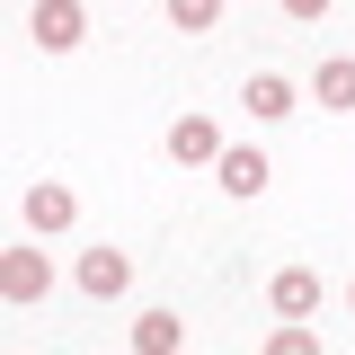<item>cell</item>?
Instances as JSON below:
<instances>
[{
    "mask_svg": "<svg viewBox=\"0 0 355 355\" xmlns=\"http://www.w3.org/2000/svg\"><path fill=\"white\" fill-rule=\"evenodd\" d=\"M27 36H36L44 53H71V44L89 36V9L80 0H36V9H27Z\"/></svg>",
    "mask_w": 355,
    "mask_h": 355,
    "instance_id": "1",
    "label": "cell"
},
{
    "mask_svg": "<svg viewBox=\"0 0 355 355\" xmlns=\"http://www.w3.org/2000/svg\"><path fill=\"white\" fill-rule=\"evenodd\" d=\"M71 214H80V196L62 178H36L27 187V231H71Z\"/></svg>",
    "mask_w": 355,
    "mask_h": 355,
    "instance_id": "2",
    "label": "cell"
},
{
    "mask_svg": "<svg viewBox=\"0 0 355 355\" xmlns=\"http://www.w3.org/2000/svg\"><path fill=\"white\" fill-rule=\"evenodd\" d=\"M44 284H53L44 249H9V258H0V293H9V302H44Z\"/></svg>",
    "mask_w": 355,
    "mask_h": 355,
    "instance_id": "3",
    "label": "cell"
},
{
    "mask_svg": "<svg viewBox=\"0 0 355 355\" xmlns=\"http://www.w3.org/2000/svg\"><path fill=\"white\" fill-rule=\"evenodd\" d=\"M222 151H231V142H222L214 116H178L169 125V160H187V169H196V160H222Z\"/></svg>",
    "mask_w": 355,
    "mask_h": 355,
    "instance_id": "4",
    "label": "cell"
},
{
    "mask_svg": "<svg viewBox=\"0 0 355 355\" xmlns=\"http://www.w3.org/2000/svg\"><path fill=\"white\" fill-rule=\"evenodd\" d=\"M125 284H133V258H125V249H80V293L116 302Z\"/></svg>",
    "mask_w": 355,
    "mask_h": 355,
    "instance_id": "5",
    "label": "cell"
},
{
    "mask_svg": "<svg viewBox=\"0 0 355 355\" xmlns=\"http://www.w3.org/2000/svg\"><path fill=\"white\" fill-rule=\"evenodd\" d=\"M266 302L284 311V320H311V311H320V275H311V266H275V284H266Z\"/></svg>",
    "mask_w": 355,
    "mask_h": 355,
    "instance_id": "6",
    "label": "cell"
},
{
    "mask_svg": "<svg viewBox=\"0 0 355 355\" xmlns=\"http://www.w3.org/2000/svg\"><path fill=\"white\" fill-rule=\"evenodd\" d=\"M187 347V320H178V311H142V320H133V355H178Z\"/></svg>",
    "mask_w": 355,
    "mask_h": 355,
    "instance_id": "7",
    "label": "cell"
},
{
    "mask_svg": "<svg viewBox=\"0 0 355 355\" xmlns=\"http://www.w3.org/2000/svg\"><path fill=\"white\" fill-rule=\"evenodd\" d=\"M311 98H320L329 116H347V107H355V62H347V53H329V62H320V80H311Z\"/></svg>",
    "mask_w": 355,
    "mask_h": 355,
    "instance_id": "8",
    "label": "cell"
},
{
    "mask_svg": "<svg viewBox=\"0 0 355 355\" xmlns=\"http://www.w3.org/2000/svg\"><path fill=\"white\" fill-rule=\"evenodd\" d=\"M214 178L231 187V196H266V178H275V169H266L258 151H222V160H214Z\"/></svg>",
    "mask_w": 355,
    "mask_h": 355,
    "instance_id": "9",
    "label": "cell"
},
{
    "mask_svg": "<svg viewBox=\"0 0 355 355\" xmlns=\"http://www.w3.org/2000/svg\"><path fill=\"white\" fill-rule=\"evenodd\" d=\"M240 107H249V116H266V125H275V116H293V80H275V71H258V80H249V98H240Z\"/></svg>",
    "mask_w": 355,
    "mask_h": 355,
    "instance_id": "10",
    "label": "cell"
},
{
    "mask_svg": "<svg viewBox=\"0 0 355 355\" xmlns=\"http://www.w3.org/2000/svg\"><path fill=\"white\" fill-rule=\"evenodd\" d=\"M266 355H320V329H311V320H284V329L266 338Z\"/></svg>",
    "mask_w": 355,
    "mask_h": 355,
    "instance_id": "11",
    "label": "cell"
},
{
    "mask_svg": "<svg viewBox=\"0 0 355 355\" xmlns=\"http://www.w3.org/2000/svg\"><path fill=\"white\" fill-rule=\"evenodd\" d=\"M169 18H178V27H214L222 0H169Z\"/></svg>",
    "mask_w": 355,
    "mask_h": 355,
    "instance_id": "12",
    "label": "cell"
},
{
    "mask_svg": "<svg viewBox=\"0 0 355 355\" xmlns=\"http://www.w3.org/2000/svg\"><path fill=\"white\" fill-rule=\"evenodd\" d=\"M284 18H329V0H284Z\"/></svg>",
    "mask_w": 355,
    "mask_h": 355,
    "instance_id": "13",
    "label": "cell"
},
{
    "mask_svg": "<svg viewBox=\"0 0 355 355\" xmlns=\"http://www.w3.org/2000/svg\"><path fill=\"white\" fill-rule=\"evenodd\" d=\"M347 302H355V293H347Z\"/></svg>",
    "mask_w": 355,
    "mask_h": 355,
    "instance_id": "14",
    "label": "cell"
}]
</instances>
